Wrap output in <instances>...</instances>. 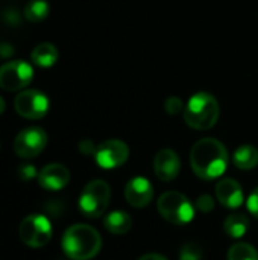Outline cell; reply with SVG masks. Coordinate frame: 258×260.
I'll use <instances>...</instances> for the list:
<instances>
[{"label": "cell", "instance_id": "cell-19", "mask_svg": "<svg viewBox=\"0 0 258 260\" xmlns=\"http://www.w3.org/2000/svg\"><path fill=\"white\" fill-rule=\"evenodd\" d=\"M49 12H50V6L46 0H30L23 11L26 20L32 23L43 21L44 18H47Z\"/></svg>", "mask_w": 258, "mask_h": 260}, {"label": "cell", "instance_id": "cell-24", "mask_svg": "<svg viewBox=\"0 0 258 260\" xmlns=\"http://www.w3.org/2000/svg\"><path fill=\"white\" fill-rule=\"evenodd\" d=\"M18 177H20L21 180H24V181H29V180L38 177V174H36V169H35L32 165L24 163V165H21V166L18 168Z\"/></svg>", "mask_w": 258, "mask_h": 260}, {"label": "cell", "instance_id": "cell-1", "mask_svg": "<svg viewBox=\"0 0 258 260\" xmlns=\"http://www.w3.org/2000/svg\"><path fill=\"white\" fill-rule=\"evenodd\" d=\"M228 158L225 145L211 137L198 140L190 152L192 169L202 180H214L224 175L228 166Z\"/></svg>", "mask_w": 258, "mask_h": 260}, {"label": "cell", "instance_id": "cell-15", "mask_svg": "<svg viewBox=\"0 0 258 260\" xmlns=\"http://www.w3.org/2000/svg\"><path fill=\"white\" fill-rule=\"evenodd\" d=\"M58 49L52 43H40L30 53V59L38 67H52L58 61Z\"/></svg>", "mask_w": 258, "mask_h": 260}, {"label": "cell", "instance_id": "cell-17", "mask_svg": "<svg viewBox=\"0 0 258 260\" xmlns=\"http://www.w3.org/2000/svg\"><path fill=\"white\" fill-rule=\"evenodd\" d=\"M233 163L236 168L249 171L254 169L258 165V149L252 145H242L234 151L233 155Z\"/></svg>", "mask_w": 258, "mask_h": 260}, {"label": "cell", "instance_id": "cell-18", "mask_svg": "<svg viewBox=\"0 0 258 260\" xmlns=\"http://www.w3.org/2000/svg\"><path fill=\"white\" fill-rule=\"evenodd\" d=\"M224 229L227 232L228 236L234 238V239H240L249 229V218L245 213H231L225 222H224Z\"/></svg>", "mask_w": 258, "mask_h": 260}, {"label": "cell", "instance_id": "cell-27", "mask_svg": "<svg viewBox=\"0 0 258 260\" xmlns=\"http://www.w3.org/2000/svg\"><path fill=\"white\" fill-rule=\"evenodd\" d=\"M138 260H167L164 256H161V254H155V253H151V254H144V256H141Z\"/></svg>", "mask_w": 258, "mask_h": 260}, {"label": "cell", "instance_id": "cell-26", "mask_svg": "<svg viewBox=\"0 0 258 260\" xmlns=\"http://www.w3.org/2000/svg\"><path fill=\"white\" fill-rule=\"evenodd\" d=\"M79 149H81L82 154H94V152H96V148H94V145H93L90 140L81 142V143H79Z\"/></svg>", "mask_w": 258, "mask_h": 260}, {"label": "cell", "instance_id": "cell-22", "mask_svg": "<svg viewBox=\"0 0 258 260\" xmlns=\"http://www.w3.org/2000/svg\"><path fill=\"white\" fill-rule=\"evenodd\" d=\"M196 209L201 213H210L214 210V200L210 195H201L196 200Z\"/></svg>", "mask_w": 258, "mask_h": 260}, {"label": "cell", "instance_id": "cell-11", "mask_svg": "<svg viewBox=\"0 0 258 260\" xmlns=\"http://www.w3.org/2000/svg\"><path fill=\"white\" fill-rule=\"evenodd\" d=\"M125 198L126 201L137 209L146 207L154 198V187L149 180L144 177H134L128 181L125 187Z\"/></svg>", "mask_w": 258, "mask_h": 260}, {"label": "cell", "instance_id": "cell-21", "mask_svg": "<svg viewBox=\"0 0 258 260\" xmlns=\"http://www.w3.org/2000/svg\"><path fill=\"white\" fill-rule=\"evenodd\" d=\"M179 260H202V248L196 242H189L181 248Z\"/></svg>", "mask_w": 258, "mask_h": 260}, {"label": "cell", "instance_id": "cell-10", "mask_svg": "<svg viewBox=\"0 0 258 260\" xmlns=\"http://www.w3.org/2000/svg\"><path fill=\"white\" fill-rule=\"evenodd\" d=\"M129 157V148L122 140H105L96 148V163L103 169H114L122 166Z\"/></svg>", "mask_w": 258, "mask_h": 260}, {"label": "cell", "instance_id": "cell-28", "mask_svg": "<svg viewBox=\"0 0 258 260\" xmlns=\"http://www.w3.org/2000/svg\"><path fill=\"white\" fill-rule=\"evenodd\" d=\"M5 111V101H3V98L0 96V114Z\"/></svg>", "mask_w": 258, "mask_h": 260}, {"label": "cell", "instance_id": "cell-13", "mask_svg": "<svg viewBox=\"0 0 258 260\" xmlns=\"http://www.w3.org/2000/svg\"><path fill=\"white\" fill-rule=\"evenodd\" d=\"M70 181V171L61 163H50L38 174V183L46 190H61Z\"/></svg>", "mask_w": 258, "mask_h": 260}, {"label": "cell", "instance_id": "cell-25", "mask_svg": "<svg viewBox=\"0 0 258 260\" xmlns=\"http://www.w3.org/2000/svg\"><path fill=\"white\" fill-rule=\"evenodd\" d=\"M248 210L258 218V187L252 190V193L248 198Z\"/></svg>", "mask_w": 258, "mask_h": 260}, {"label": "cell", "instance_id": "cell-3", "mask_svg": "<svg viewBox=\"0 0 258 260\" xmlns=\"http://www.w3.org/2000/svg\"><path fill=\"white\" fill-rule=\"evenodd\" d=\"M220 116V107L217 99L205 91L193 94L184 107L186 123L199 131L213 128Z\"/></svg>", "mask_w": 258, "mask_h": 260}, {"label": "cell", "instance_id": "cell-8", "mask_svg": "<svg viewBox=\"0 0 258 260\" xmlns=\"http://www.w3.org/2000/svg\"><path fill=\"white\" fill-rule=\"evenodd\" d=\"M14 108L21 117L36 120L47 114L50 108V102L47 94H44L43 91L35 88H27L15 96Z\"/></svg>", "mask_w": 258, "mask_h": 260}, {"label": "cell", "instance_id": "cell-6", "mask_svg": "<svg viewBox=\"0 0 258 260\" xmlns=\"http://www.w3.org/2000/svg\"><path fill=\"white\" fill-rule=\"evenodd\" d=\"M52 225L44 215H29L26 216L20 227L18 236L23 244L32 248H41L52 239Z\"/></svg>", "mask_w": 258, "mask_h": 260}, {"label": "cell", "instance_id": "cell-7", "mask_svg": "<svg viewBox=\"0 0 258 260\" xmlns=\"http://www.w3.org/2000/svg\"><path fill=\"white\" fill-rule=\"evenodd\" d=\"M33 79V69L24 59H12L0 66V88L6 91L24 90Z\"/></svg>", "mask_w": 258, "mask_h": 260}, {"label": "cell", "instance_id": "cell-4", "mask_svg": "<svg viewBox=\"0 0 258 260\" xmlns=\"http://www.w3.org/2000/svg\"><path fill=\"white\" fill-rule=\"evenodd\" d=\"M160 215L173 225L189 224L195 218V207L190 200L179 192H166L158 200Z\"/></svg>", "mask_w": 258, "mask_h": 260}, {"label": "cell", "instance_id": "cell-12", "mask_svg": "<svg viewBox=\"0 0 258 260\" xmlns=\"http://www.w3.org/2000/svg\"><path fill=\"white\" fill-rule=\"evenodd\" d=\"M155 175L161 181H172L178 177L181 171V160L173 149L164 148L157 152L154 160Z\"/></svg>", "mask_w": 258, "mask_h": 260}, {"label": "cell", "instance_id": "cell-9", "mask_svg": "<svg viewBox=\"0 0 258 260\" xmlns=\"http://www.w3.org/2000/svg\"><path fill=\"white\" fill-rule=\"evenodd\" d=\"M47 145V134L40 126H29L20 131L14 140V151L21 158H33Z\"/></svg>", "mask_w": 258, "mask_h": 260}, {"label": "cell", "instance_id": "cell-5", "mask_svg": "<svg viewBox=\"0 0 258 260\" xmlns=\"http://www.w3.org/2000/svg\"><path fill=\"white\" fill-rule=\"evenodd\" d=\"M111 198V189L106 181L94 180L90 181L81 197H79V209L82 215L87 218H99L105 213Z\"/></svg>", "mask_w": 258, "mask_h": 260}, {"label": "cell", "instance_id": "cell-14", "mask_svg": "<svg viewBox=\"0 0 258 260\" xmlns=\"http://www.w3.org/2000/svg\"><path fill=\"white\" fill-rule=\"evenodd\" d=\"M216 197L222 206L228 209H237L243 204L242 186L233 178H222L216 186Z\"/></svg>", "mask_w": 258, "mask_h": 260}, {"label": "cell", "instance_id": "cell-23", "mask_svg": "<svg viewBox=\"0 0 258 260\" xmlns=\"http://www.w3.org/2000/svg\"><path fill=\"white\" fill-rule=\"evenodd\" d=\"M164 107H166L167 113H170V114H178V113H181V111L184 110L182 101H181L179 98H176V96H170V98L166 101Z\"/></svg>", "mask_w": 258, "mask_h": 260}, {"label": "cell", "instance_id": "cell-16", "mask_svg": "<svg viewBox=\"0 0 258 260\" xmlns=\"http://www.w3.org/2000/svg\"><path fill=\"white\" fill-rule=\"evenodd\" d=\"M105 229L113 233V235H125L131 230L132 227V219L126 212L122 210H114L105 216Z\"/></svg>", "mask_w": 258, "mask_h": 260}, {"label": "cell", "instance_id": "cell-2", "mask_svg": "<svg viewBox=\"0 0 258 260\" xmlns=\"http://www.w3.org/2000/svg\"><path fill=\"white\" fill-rule=\"evenodd\" d=\"M61 244L68 259L90 260L100 251L102 239L96 229L87 224H75L65 230Z\"/></svg>", "mask_w": 258, "mask_h": 260}, {"label": "cell", "instance_id": "cell-20", "mask_svg": "<svg viewBox=\"0 0 258 260\" xmlns=\"http://www.w3.org/2000/svg\"><path fill=\"white\" fill-rule=\"evenodd\" d=\"M228 260H258V251L246 242H237L230 248Z\"/></svg>", "mask_w": 258, "mask_h": 260}]
</instances>
